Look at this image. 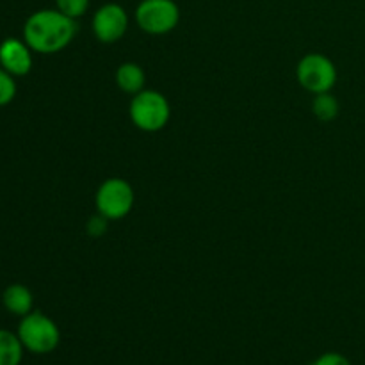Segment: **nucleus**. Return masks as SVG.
<instances>
[{"label": "nucleus", "mask_w": 365, "mask_h": 365, "mask_svg": "<svg viewBox=\"0 0 365 365\" xmlns=\"http://www.w3.org/2000/svg\"><path fill=\"white\" fill-rule=\"evenodd\" d=\"M77 34V20L59 9H39L24 25V41L38 53H57Z\"/></svg>", "instance_id": "1"}, {"label": "nucleus", "mask_w": 365, "mask_h": 365, "mask_svg": "<svg viewBox=\"0 0 365 365\" xmlns=\"http://www.w3.org/2000/svg\"><path fill=\"white\" fill-rule=\"evenodd\" d=\"M16 335L25 351L34 355H48L61 342V331L56 321L34 310L21 317Z\"/></svg>", "instance_id": "2"}, {"label": "nucleus", "mask_w": 365, "mask_h": 365, "mask_svg": "<svg viewBox=\"0 0 365 365\" xmlns=\"http://www.w3.org/2000/svg\"><path fill=\"white\" fill-rule=\"evenodd\" d=\"M171 118V107L166 96L153 89H143L130 102V120L139 130L159 132Z\"/></svg>", "instance_id": "3"}, {"label": "nucleus", "mask_w": 365, "mask_h": 365, "mask_svg": "<svg viewBox=\"0 0 365 365\" xmlns=\"http://www.w3.org/2000/svg\"><path fill=\"white\" fill-rule=\"evenodd\" d=\"M134 18L141 31L160 36L177 27L180 9L175 0H141L135 7Z\"/></svg>", "instance_id": "4"}, {"label": "nucleus", "mask_w": 365, "mask_h": 365, "mask_svg": "<svg viewBox=\"0 0 365 365\" xmlns=\"http://www.w3.org/2000/svg\"><path fill=\"white\" fill-rule=\"evenodd\" d=\"M96 209L107 220H121L127 216L134 205V189L123 178H107L96 191Z\"/></svg>", "instance_id": "5"}, {"label": "nucleus", "mask_w": 365, "mask_h": 365, "mask_svg": "<svg viewBox=\"0 0 365 365\" xmlns=\"http://www.w3.org/2000/svg\"><path fill=\"white\" fill-rule=\"evenodd\" d=\"M296 75L299 84L314 95L330 91L337 82V68L323 53H307L298 63Z\"/></svg>", "instance_id": "6"}, {"label": "nucleus", "mask_w": 365, "mask_h": 365, "mask_svg": "<svg viewBox=\"0 0 365 365\" xmlns=\"http://www.w3.org/2000/svg\"><path fill=\"white\" fill-rule=\"evenodd\" d=\"M93 34L102 43H116L127 34L128 14L123 6L107 2L95 11L91 20Z\"/></svg>", "instance_id": "7"}, {"label": "nucleus", "mask_w": 365, "mask_h": 365, "mask_svg": "<svg viewBox=\"0 0 365 365\" xmlns=\"http://www.w3.org/2000/svg\"><path fill=\"white\" fill-rule=\"evenodd\" d=\"M0 66L13 77H24L32 70V48L24 39H4L0 43Z\"/></svg>", "instance_id": "8"}, {"label": "nucleus", "mask_w": 365, "mask_h": 365, "mask_svg": "<svg viewBox=\"0 0 365 365\" xmlns=\"http://www.w3.org/2000/svg\"><path fill=\"white\" fill-rule=\"evenodd\" d=\"M2 303L4 307H6L7 312L13 314V316L24 317L32 312V307H34V296H32L31 289L25 287V285L11 284L9 287L4 291Z\"/></svg>", "instance_id": "9"}, {"label": "nucleus", "mask_w": 365, "mask_h": 365, "mask_svg": "<svg viewBox=\"0 0 365 365\" xmlns=\"http://www.w3.org/2000/svg\"><path fill=\"white\" fill-rule=\"evenodd\" d=\"M146 75L138 63H123L116 70V84L128 95H138L145 89Z\"/></svg>", "instance_id": "10"}, {"label": "nucleus", "mask_w": 365, "mask_h": 365, "mask_svg": "<svg viewBox=\"0 0 365 365\" xmlns=\"http://www.w3.org/2000/svg\"><path fill=\"white\" fill-rule=\"evenodd\" d=\"M24 344L16 334L0 330V365H20L24 360Z\"/></svg>", "instance_id": "11"}, {"label": "nucleus", "mask_w": 365, "mask_h": 365, "mask_svg": "<svg viewBox=\"0 0 365 365\" xmlns=\"http://www.w3.org/2000/svg\"><path fill=\"white\" fill-rule=\"evenodd\" d=\"M312 110L314 114H316L317 120L331 121L339 116L341 106H339V100L335 98L330 91H327L316 95V98H314L312 102Z\"/></svg>", "instance_id": "12"}, {"label": "nucleus", "mask_w": 365, "mask_h": 365, "mask_svg": "<svg viewBox=\"0 0 365 365\" xmlns=\"http://www.w3.org/2000/svg\"><path fill=\"white\" fill-rule=\"evenodd\" d=\"M56 9L73 20H78L89 9V0H56Z\"/></svg>", "instance_id": "13"}, {"label": "nucleus", "mask_w": 365, "mask_h": 365, "mask_svg": "<svg viewBox=\"0 0 365 365\" xmlns=\"http://www.w3.org/2000/svg\"><path fill=\"white\" fill-rule=\"evenodd\" d=\"M16 96V82L9 71L0 66V107L11 103Z\"/></svg>", "instance_id": "14"}, {"label": "nucleus", "mask_w": 365, "mask_h": 365, "mask_svg": "<svg viewBox=\"0 0 365 365\" xmlns=\"http://www.w3.org/2000/svg\"><path fill=\"white\" fill-rule=\"evenodd\" d=\"M110 220H107L106 216H102V214H96V216H93L91 220L88 221V234L93 235V237H102L103 234L107 232V223H109Z\"/></svg>", "instance_id": "15"}, {"label": "nucleus", "mask_w": 365, "mask_h": 365, "mask_svg": "<svg viewBox=\"0 0 365 365\" xmlns=\"http://www.w3.org/2000/svg\"><path fill=\"white\" fill-rule=\"evenodd\" d=\"M310 365H351V362H349L348 356L341 355V353L330 351V353H324V355L317 356V359L314 360Z\"/></svg>", "instance_id": "16"}]
</instances>
